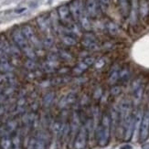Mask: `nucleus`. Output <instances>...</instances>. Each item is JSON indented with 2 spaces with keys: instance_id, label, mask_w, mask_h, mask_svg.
<instances>
[{
  "instance_id": "obj_1",
  "label": "nucleus",
  "mask_w": 149,
  "mask_h": 149,
  "mask_svg": "<svg viewBox=\"0 0 149 149\" xmlns=\"http://www.w3.org/2000/svg\"><path fill=\"white\" fill-rule=\"evenodd\" d=\"M110 127H111V121L107 114H103L102 118L101 125L98 129V141L99 145L104 146L108 144L110 137Z\"/></svg>"
},
{
  "instance_id": "obj_2",
  "label": "nucleus",
  "mask_w": 149,
  "mask_h": 149,
  "mask_svg": "<svg viewBox=\"0 0 149 149\" xmlns=\"http://www.w3.org/2000/svg\"><path fill=\"white\" fill-rule=\"evenodd\" d=\"M87 142V129L85 126H81L79 129V132L74 140V148L75 149H83L86 146Z\"/></svg>"
},
{
  "instance_id": "obj_3",
  "label": "nucleus",
  "mask_w": 149,
  "mask_h": 149,
  "mask_svg": "<svg viewBox=\"0 0 149 149\" xmlns=\"http://www.w3.org/2000/svg\"><path fill=\"white\" fill-rule=\"evenodd\" d=\"M70 11L72 16L76 19V20H79L81 17L84 15V9H83V6L81 0H74L72 3L70 4Z\"/></svg>"
},
{
  "instance_id": "obj_4",
  "label": "nucleus",
  "mask_w": 149,
  "mask_h": 149,
  "mask_svg": "<svg viewBox=\"0 0 149 149\" xmlns=\"http://www.w3.org/2000/svg\"><path fill=\"white\" fill-rule=\"evenodd\" d=\"M149 134V112H146L143 115V119L141 123L140 128V139L142 141H145Z\"/></svg>"
},
{
  "instance_id": "obj_5",
  "label": "nucleus",
  "mask_w": 149,
  "mask_h": 149,
  "mask_svg": "<svg viewBox=\"0 0 149 149\" xmlns=\"http://www.w3.org/2000/svg\"><path fill=\"white\" fill-rule=\"evenodd\" d=\"M13 40H14L15 43L20 49H22L24 50L29 49V45H28L27 38H26L25 36L23 35L22 31H19V30L14 31V33H13Z\"/></svg>"
},
{
  "instance_id": "obj_6",
  "label": "nucleus",
  "mask_w": 149,
  "mask_h": 149,
  "mask_svg": "<svg viewBox=\"0 0 149 149\" xmlns=\"http://www.w3.org/2000/svg\"><path fill=\"white\" fill-rule=\"evenodd\" d=\"M58 13H59V17L61 18V20L63 23L70 25V15L72 14H70V11L68 6L63 5L60 6L59 9H58Z\"/></svg>"
},
{
  "instance_id": "obj_7",
  "label": "nucleus",
  "mask_w": 149,
  "mask_h": 149,
  "mask_svg": "<svg viewBox=\"0 0 149 149\" xmlns=\"http://www.w3.org/2000/svg\"><path fill=\"white\" fill-rule=\"evenodd\" d=\"M142 119H143V112L139 111L136 114V116L134 117V139L135 140L139 135H140V128H141V123Z\"/></svg>"
},
{
  "instance_id": "obj_8",
  "label": "nucleus",
  "mask_w": 149,
  "mask_h": 149,
  "mask_svg": "<svg viewBox=\"0 0 149 149\" xmlns=\"http://www.w3.org/2000/svg\"><path fill=\"white\" fill-rule=\"evenodd\" d=\"M86 10L91 17H95L98 13V1L97 0H86Z\"/></svg>"
},
{
  "instance_id": "obj_9",
  "label": "nucleus",
  "mask_w": 149,
  "mask_h": 149,
  "mask_svg": "<svg viewBox=\"0 0 149 149\" xmlns=\"http://www.w3.org/2000/svg\"><path fill=\"white\" fill-rule=\"evenodd\" d=\"M143 85L139 82H135L134 85V101L135 103H137L140 102L141 98H142V95H143Z\"/></svg>"
},
{
  "instance_id": "obj_10",
  "label": "nucleus",
  "mask_w": 149,
  "mask_h": 149,
  "mask_svg": "<svg viewBox=\"0 0 149 149\" xmlns=\"http://www.w3.org/2000/svg\"><path fill=\"white\" fill-rule=\"evenodd\" d=\"M21 31H22L23 35L25 36V38H27L28 40H30V41H32V42L35 43V44L38 43V40H37L36 37H35L33 29H32L29 27V26H24V27L22 28V30Z\"/></svg>"
},
{
  "instance_id": "obj_11",
  "label": "nucleus",
  "mask_w": 149,
  "mask_h": 149,
  "mask_svg": "<svg viewBox=\"0 0 149 149\" xmlns=\"http://www.w3.org/2000/svg\"><path fill=\"white\" fill-rule=\"evenodd\" d=\"M83 44L89 49H95L97 48V44L95 41V38L92 35H86L85 38H84V40H83Z\"/></svg>"
},
{
  "instance_id": "obj_12",
  "label": "nucleus",
  "mask_w": 149,
  "mask_h": 149,
  "mask_svg": "<svg viewBox=\"0 0 149 149\" xmlns=\"http://www.w3.org/2000/svg\"><path fill=\"white\" fill-rule=\"evenodd\" d=\"M149 11V6L146 0H141L140 6H139V13L142 18H144L147 16Z\"/></svg>"
},
{
  "instance_id": "obj_13",
  "label": "nucleus",
  "mask_w": 149,
  "mask_h": 149,
  "mask_svg": "<svg viewBox=\"0 0 149 149\" xmlns=\"http://www.w3.org/2000/svg\"><path fill=\"white\" fill-rule=\"evenodd\" d=\"M0 144H1L2 149H11L12 148V139L8 136V134H5L1 138Z\"/></svg>"
},
{
  "instance_id": "obj_14",
  "label": "nucleus",
  "mask_w": 149,
  "mask_h": 149,
  "mask_svg": "<svg viewBox=\"0 0 149 149\" xmlns=\"http://www.w3.org/2000/svg\"><path fill=\"white\" fill-rule=\"evenodd\" d=\"M107 29L110 34L112 35H117L118 32H119V29H118V26L113 23V22H109L107 24Z\"/></svg>"
},
{
  "instance_id": "obj_15",
  "label": "nucleus",
  "mask_w": 149,
  "mask_h": 149,
  "mask_svg": "<svg viewBox=\"0 0 149 149\" xmlns=\"http://www.w3.org/2000/svg\"><path fill=\"white\" fill-rule=\"evenodd\" d=\"M53 98H54V93H49L46 94L44 98H43V105L45 107H49L50 105V103L52 102Z\"/></svg>"
},
{
  "instance_id": "obj_16",
  "label": "nucleus",
  "mask_w": 149,
  "mask_h": 149,
  "mask_svg": "<svg viewBox=\"0 0 149 149\" xmlns=\"http://www.w3.org/2000/svg\"><path fill=\"white\" fill-rule=\"evenodd\" d=\"M11 149H20V137H19L18 134H15L13 136Z\"/></svg>"
},
{
  "instance_id": "obj_17",
  "label": "nucleus",
  "mask_w": 149,
  "mask_h": 149,
  "mask_svg": "<svg viewBox=\"0 0 149 149\" xmlns=\"http://www.w3.org/2000/svg\"><path fill=\"white\" fill-rule=\"evenodd\" d=\"M80 22H81V24L82 27H83L84 29H85L86 30H90V29H91V23H90V21H89L88 17L85 16V14H84V15L81 17Z\"/></svg>"
},
{
  "instance_id": "obj_18",
  "label": "nucleus",
  "mask_w": 149,
  "mask_h": 149,
  "mask_svg": "<svg viewBox=\"0 0 149 149\" xmlns=\"http://www.w3.org/2000/svg\"><path fill=\"white\" fill-rule=\"evenodd\" d=\"M46 147V144H45V140L42 137H40L36 140V145L35 149H45Z\"/></svg>"
},
{
  "instance_id": "obj_19",
  "label": "nucleus",
  "mask_w": 149,
  "mask_h": 149,
  "mask_svg": "<svg viewBox=\"0 0 149 149\" xmlns=\"http://www.w3.org/2000/svg\"><path fill=\"white\" fill-rule=\"evenodd\" d=\"M119 3L121 6L122 11L124 13V15H127L128 13V2L127 0H119Z\"/></svg>"
},
{
  "instance_id": "obj_20",
  "label": "nucleus",
  "mask_w": 149,
  "mask_h": 149,
  "mask_svg": "<svg viewBox=\"0 0 149 149\" xmlns=\"http://www.w3.org/2000/svg\"><path fill=\"white\" fill-rule=\"evenodd\" d=\"M63 42L67 44V45H70V46H72V45H75L76 44V41L75 40L72 38V37H70V36H65L63 38Z\"/></svg>"
},
{
  "instance_id": "obj_21",
  "label": "nucleus",
  "mask_w": 149,
  "mask_h": 149,
  "mask_svg": "<svg viewBox=\"0 0 149 149\" xmlns=\"http://www.w3.org/2000/svg\"><path fill=\"white\" fill-rule=\"evenodd\" d=\"M119 74H118V72L117 70H114V72H113L112 75H111V78H110V81H111L112 83H113L116 80H117Z\"/></svg>"
},
{
  "instance_id": "obj_22",
  "label": "nucleus",
  "mask_w": 149,
  "mask_h": 149,
  "mask_svg": "<svg viewBox=\"0 0 149 149\" xmlns=\"http://www.w3.org/2000/svg\"><path fill=\"white\" fill-rule=\"evenodd\" d=\"M17 126V124H16V122L15 121H11L8 123V129L9 131H13V130H15V128Z\"/></svg>"
},
{
  "instance_id": "obj_23",
  "label": "nucleus",
  "mask_w": 149,
  "mask_h": 149,
  "mask_svg": "<svg viewBox=\"0 0 149 149\" xmlns=\"http://www.w3.org/2000/svg\"><path fill=\"white\" fill-rule=\"evenodd\" d=\"M35 145H36V139L32 138L29 141V143L28 145V148L27 149H35Z\"/></svg>"
},
{
  "instance_id": "obj_24",
  "label": "nucleus",
  "mask_w": 149,
  "mask_h": 149,
  "mask_svg": "<svg viewBox=\"0 0 149 149\" xmlns=\"http://www.w3.org/2000/svg\"><path fill=\"white\" fill-rule=\"evenodd\" d=\"M120 76H121V78L123 80H125V79H127V77L129 76V72L127 70H122V72H121V74H120Z\"/></svg>"
},
{
  "instance_id": "obj_25",
  "label": "nucleus",
  "mask_w": 149,
  "mask_h": 149,
  "mask_svg": "<svg viewBox=\"0 0 149 149\" xmlns=\"http://www.w3.org/2000/svg\"><path fill=\"white\" fill-rule=\"evenodd\" d=\"M26 10H27V8H21L16 9L15 10V13H17V14H21V13L25 12Z\"/></svg>"
},
{
  "instance_id": "obj_26",
  "label": "nucleus",
  "mask_w": 149,
  "mask_h": 149,
  "mask_svg": "<svg viewBox=\"0 0 149 149\" xmlns=\"http://www.w3.org/2000/svg\"><path fill=\"white\" fill-rule=\"evenodd\" d=\"M112 93H113V94H118L119 93H120V88L119 87H115L114 89H113L112 90Z\"/></svg>"
},
{
  "instance_id": "obj_27",
  "label": "nucleus",
  "mask_w": 149,
  "mask_h": 149,
  "mask_svg": "<svg viewBox=\"0 0 149 149\" xmlns=\"http://www.w3.org/2000/svg\"><path fill=\"white\" fill-rule=\"evenodd\" d=\"M100 1H101V4L104 6H107L110 3V0H100Z\"/></svg>"
},
{
  "instance_id": "obj_28",
  "label": "nucleus",
  "mask_w": 149,
  "mask_h": 149,
  "mask_svg": "<svg viewBox=\"0 0 149 149\" xmlns=\"http://www.w3.org/2000/svg\"><path fill=\"white\" fill-rule=\"evenodd\" d=\"M45 44H46V46H50V45L52 44V40H51L50 38H47V40H46V42H45Z\"/></svg>"
},
{
  "instance_id": "obj_29",
  "label": "nucleus",
  "mask_w": 149,
  "mask_h": 149,
  "mask_svg": "<svg viewBox=\"0 0 149 149\" xmlns=\"http://www.w3.org/2000/svg\"><path fill=\"white\" fill-rule=\"evenodd\" d=\"M121 149H132V146H129V145H126V146H122Z\"/></svg>"
}]
</instances>
